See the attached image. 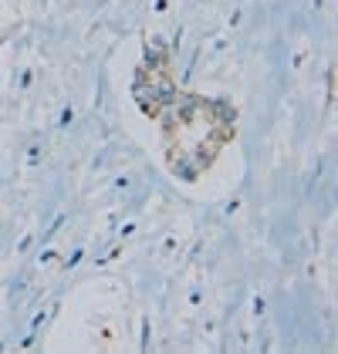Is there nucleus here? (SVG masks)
Segmentation results:
<instances>
[{
  "label": "nucleus",
  "mask_w": 338,
  "mask_h": 354,
  "mask_svg": "<svg viewBox=\"0 0 338 354\" xmlns=\"http://www.w3.org/2000/svg\"><path fill=\"white\" fill-rule=\"evenodd\" d=\"M136 102L142 105V111L145 115H159V98H156V88H152V82L145 78V75H136Z\"/></svg>",
  "instance_id": "f257e3e1"
},
{
  "label": "nucleus",
  "mask_w": 338,
  "mask_h": 354,
  "mask_svg": "<svg viewBox=\"0 0 338 354\" xmlns=\"http://www.w3.org/2000/svg\"><path fill=\"white\" fill-rule=\"evenodd\" d=\"M163 55H166V51H163L159 41H149V44H145V64H149V68H159V64H163Z\"/></svg>",
  "instance_id": "f03ea898"
}]
</instances>
